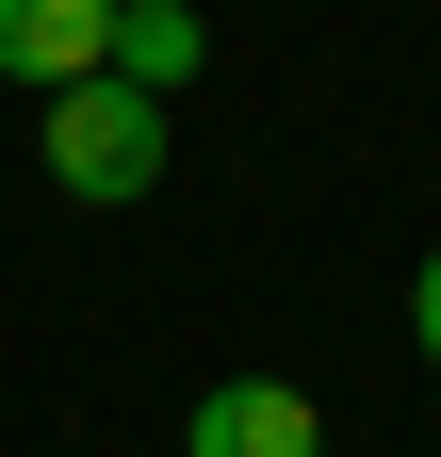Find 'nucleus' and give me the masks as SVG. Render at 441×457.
<instances>
[{"mask_svg": "<svg viewBox=\"0 0 441 457\" xmlns=\"http://www.w3.org/2000/svg\"><path fill=\"white\" fill-rule=\"evenodd\" d=\"M33 163H49L82 212H131V196L163 180V98H131L115 66H98V82H66V98L33 114Z\"/></svg>", "mask_w": 441, "mask_h": 457, "instance_id": "1", "label": "nucleus"}, {"mask_svg": "<svg viewBox=\"0 0 441 457\" xmlns=\"http://www.w3.org/2000/svg\"><path fill=\"white\" fill-rule=\"evenodd\" d=\"M180 457H327V409L295 376H212L180 409Z\"/></svg>", "mask_w": 441, "mask_h": 457, "instance_id": "2", "label": "nucleus"}, {"mask_svg": "<svg viewBox=\"0 0 441 457\" xmlns=\"http://www.w3.org/2000/svg\"><path fill=\"white\" fill-rule=\"evenodd\" d=\"M115 66V0H0V82H33V98H66Z\"/></svg>", "mask_w": 441, "mask_h": 457, "instance_id": "3", "label": "nucleus"}, {"mask_svg": "<svg viewBox=\"0 0 441 457\" xmlns=\"http://www.w3.org/2000/svg\"><path fill=\"white\" fill-rule=\"evenodd\" d=\"M196 66H212L196 0H115V82H131V98H180Z\"/></svg>", "mask_w": 441, "mask_h": 457, "instance_id": "4", "label": "nucleus"}, {"mask_svg": "<svg viewBox=\"0 0 441 457\" xmlns=\"http://www.w3.org/2000/svg\"><path fill=\"white\" fill-rule=\"evenodd\" d=\"M409 343H425V376H441V245H425V278H409Z\"/></svg>", "mask_w": 441, "mask_h": 457, "instance_id": "5", "label": "nucleus"}]
</instances>
